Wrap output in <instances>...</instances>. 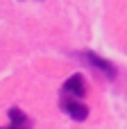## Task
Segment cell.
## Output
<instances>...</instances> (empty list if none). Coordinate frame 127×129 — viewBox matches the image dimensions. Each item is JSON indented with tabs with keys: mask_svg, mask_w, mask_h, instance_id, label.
Listing matches in <instances>:
<instances>
[{
	"mask_svg": "<svg viewBox=\"0 0 127 129\" xmlns=\"http://www.w3.org/2000/svg\"><path fill=\"white\" fill-rule=\"evenodd\" d=\"M73 57H77L84 66H89L91 70H95L100 77H105V79H109V82H114V79L118 77L116 63H111L109 59L100 57V54L93 52V50H77V52H73Z\"/></svg>",
	"mask_w": 127,
	"mask_h": 129,
	"instance_id": "obj_1",
	"label": "cell"
},
{
	"mask_svg": "<svg viewBox=\"0 0 127 129\" xmlns=\"http://www.w3.org/2000/svg\"><path fill=\"white\" fill-rule=\"evenodd\" d=\"M86 93H89V88H86V79H84L80 73L70 75V77L64 82L61 91H59V95H68V98H77V100H84Z\"/></svg>",
	"mask_w": 127,
	"mask_h": 129,
	"instance_id": "obj_3",
	"label": "cell"
},
{
	"mask_svg": "<svg viewBox=\"0 0 127 129\" xmlns=\"http://www.w3.org/2000/svg\"><path fill=\"white\" fill-rule=\"evenodd\" d=\"M7 116H9V125L2 127V129H32L34 127L32 118H30L25 111H20L18 107H11V109L7 111Z\"/></svg>",
	"mask_w": 127,
	"mask_h": 129,
	"instance_id": "obj_4",
	"label": "cell"
},
{
	"mask_svg": "<svg viewBox=\"0 0 127 129\" xmlns=\"http://www.w3.org/2000/svg\"><path fill=\"white\" fill-rule=\"evenodd\" d=\"M59 109H61L66 116H70L75 122H84V120L89 118V107H86L82 100H77V98L59 95Z\"/></svg>",
	"mask_w": 127,
	"mask_h": 129,
	"instance_id": "obj_2",
	"label": "cell"
}]
</instances>
